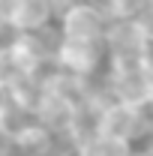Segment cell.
<instances>
[{
  "label": "cell",
  "instance_id": "5",
  "mask_svg": "<svg viewBox=\"0 0 153 156\" xmlns=\"http://www.w3.org/2000/svg\"><path fill=\"white\" fill-rule=\"evenodd\" d=\"M78 156H135V144L108 135H93L78 147Z\"/></svg>",
  "mask_w": 153,
  "mask_h": 156
},
{
  "label": "cell",
  "instance_id": "6",
  "mask_svg": "<svg viewBox=\"0 0 153 156\" xmlns=\"http://www.w3.org/2000/svg\"><path fill=\"white\" fill-rule=\"evenodd\" d=\"M21 36H24V30L12 18H0V57H9L21 42Z\"/></svg>",
  "mask_w": 153,
  "mask_h": 156
},
{
  "label": "cell",
  "instance_id": "4",
  "mask_svg": "<svg viewBox=\"0 0 153 156\" xmlns=\"http://www.w3.org/2000/svg\"><path fill=\"white\" fill-rule=\"evenodd\" d=\"M9 18L24 33H33V30H45V27L57 24V12H54L51 0H18Z\"/></svg>",
  "mask_w": 153,
  "mask_h": 156
},
{
  "label": "cell",
  "instance_id": "9",
  "mask_svg": "<svg viewBox=\"0 0 153 156\" xmlns=\"http://www.w3.org/2000/svg\"><path fill=\"white\" fill-rule=\"evenodd\" d=\"M9 105H12V90H9V84L0 78V114H3Z\"/></svg>",
  "mask_w": 153,
  "mask_h": 156
},
{
  "label": "cell",
  "instance_id": "2",
  "mask_svg": "<svg viewBox=\"0 0 153 156\" xmlns=\"http://www.w3.org/2000/svg\"><path fill=\"white\" fill-rule=\"evenodd\" d=\"M105 42L102 39H66L60 36L57 54H54V66L78 78H96L105 66Z\"/></svg>",
  "mask_w": 153,
  "mask_h": 156
},
{
  "label": "cell",
  "instance_id": "10",
  "mask_svg": "<svg viewBox=\"0 0 153 156\" xmlns=\"http://www.w3.org/2000/svg\"><path fill=\"white\" fill-rule=\"evenodd\" d=\"M75 3H81V0H51V6H54V12H66V9H69V6H75Z\"/></svg>",
  "mask_w": 153,
  "mask_h": 156
},
{
  "label": "cell",
  "instance_id": "3",
  "mask_svg": "<svg viewBox=\"0 0 153 156\" xmlns=\"http://www.w3.org/2000/svg\"><path fill=\"white\" fill-rule=\"evenodd\" d=\"M108 24H111V18H105L99 9H93L84 0L57 15V30L66 39H105Z\"/></svg>",
  "mask_w": 153,
  "mask_h": 156
},
{
  "label": "cell",
  "instance_id": "11",
  "mask_svg": "<svg viewBox=\"0 0 153 156\" xmlns=\"http://www.w3.org/2000/svg\"><path fill=\"white\" fill-rule=\"evenodd\" d=\"M21 156H48V153H21Z\"/></svg>",
  "mask_w": 153,
  "mask_h": 156
},
{
  "label": "cell",
  "instance_id": "1",
  "mask_svg": "<svg viewBox=\"0 0 153 156\" xmlns=\"http://www.w3.org/2000/svg\"><path fill=\"white\" fill-rule=\"evenodd\" d=\"M153 132L150 108H138L129 102H117V99H105V105L99 108L96 117V135H108L138 144Z\"/></svg>",
  "mask_w": 153,
  "mask_h": 156
},
{
  "label": "cell",
  "instance_id": "7",
  "mask_svg": "<svg viewBox=\"0 0 153 156\" xmlns=\"http://www.w3.org/2000/svg\"><path fill=\"white\" fill-rule=\"evenodd\" d=\"M135 24L141 27V33H144V39L153 45V0H147V6L135 15Z\"/></svg>",
  "mask_w": 153,
  "mask_h": 156
},
{
  "label": "cell",
  "instance_id": "8",
  "mask_svg": "<svg viewBox=\"0 0 153 156\" xmlns=\"http://www.w3.org/2000/svg\"><path fill=\"white\" fill-rule=\"evenodd\" d=\"M84 3H90L93 9H99L105 18H114V12H117V0H84Z\"/></svg>",
  "mask_w": 153,
  "mask_h": 156
}]
</instances>
